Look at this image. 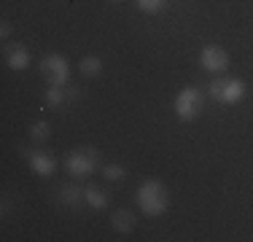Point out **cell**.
Instances as JSON below:
<instances>
[{
	"mask_svg": "<svg viewBox=\"0 0 253 242\" xmlns=\"http://www.w3.org/2000/svg\"><path fill=\"white\" fill-rule=\"evenodd\" d=\"M135 5L143 11V14L154 16V14H162V11L170 5V0H135Z\"/></svg>",
	"mask_w": 253,
	"mask_h": 242,
	"instance_id": "9a60e30c",
	"label": "cell"
},
{
	"mask_svg": "<svg viewBox=\"0 0 253 242\" xmlns=\"http://www.w3.org/2000/svg\"><path fill=\"white\" fill-rule=\"evenodd\" d=\"M76 97H78L76 86H49L46 94H43V100H46L49 108H68Z\"/></svg>",
	"mask_w": 253,
	"mask_h": 242,
	"instance_id": "9c48e42d",
	"label": "cell"
},
{
	"mask_svg": "<svg viewBox=\"0 0 253 242\" xmlns=\"http://www.w3.org/2000/svg\"><path fill=\"white\" fill-rule=\"evenodd\" d=\"M200 65L208 73H226L229 68V51L221 46H205L200 51Z\"/></svg>",
	"mask_w": 253,
	"mask_h": 242,
	"instance_id": "52a82bcc",
	"label": "cell"
},
{
	"mask_svg": "<svg viewBox=\"0 0 253 242\" xmlns=\"http://www.w3.org/2000/svg\"><path fill=\"white\" fill-rule=\"evenodd\" d=\"M8 35H11V24H8V19H3V24H0V38H8Z\"/></svg>",
	"mask_w": 253,
	"mask_h": 242,
	"instance_id": "e0dca14e",
	"label": "cell"
},
{
	"mask_svg": "<svg viewBox=\"0 0 253 242\" xmlns=\"http://www.w3.org/2000/svg\"><path fill=\"white\" fill-rule=\"evenodd\" d=\"M41 76L49 86H68L70 78V65L62 54H46L41 59Z\"/></svg>",
	"mask_w": 253,
	"mask_h": 242,
	"instance_id": "5b68a950",
	"label": "cell"
},
{
	"mask_svg": "<svg viewBox=\"0 0 253 242\" xmlns=\"http://www.w3.org/2000/svg\"><path fill=\"white\" fill-rule=\"evenodd\" d=\"M111 226L116 229L119 234H129V232H135L137 221H135V215H132L129 210H116V213L111 215Z\"/></svg>",
	"mask_w": 253,
	"mask_h": 242,
	"instance_id": "8fae6325",
	"label": "cell"
},
{
	"mask_svg": "<svg viewBox=\"0 0 253 242\" xmlns=\"http://www.w3.org/2000/svg\"><path fill=\"white\" fill-rule=\"evenodd\" d=\"M22 156L27 159L30 169H33L38 178H51V175L57 172V156L43 154V151H30V148H22Z\"/></svg>",
	"mask_w": 253,
	"mask_h": 242,
	"instance_id": "8992f818",
	"label": "cell"
},
{
	"mask_svg": "<svg viewBox=\"0 0 253 242\" xmlns=\"http://www.w3.org/2000/svg\"><path fill=\"white\" fill-rule=\"evenodd\" d=\"M49 137H51V126L46 124V121H33V124H30V140L46 143Z\"/></svg>",
	"mask_w": 253,
	"mask_h": 242,
	"instance_id": "5bb4252c",
	"label": "cell"
},
{
	"mask_svg": "<svg viewBox=\"0 0 253 242\" xmlns=\"http://www.w3.org/2000/svg\"><path fill=\"white\" fill-rule=\"evenodd\" d=\"M135 199H137V207H140L148 218H159L167 207H170V191H167V186L156 178L143 180L140 189L135 194Z\"/></svg>",
	"mask_w": 253,
	"mask_h": 242,
	"instance_id": "6da1fadb",
	"label": "cell"
},
{
	"mask_svg": "<svg viewBox=\"0 0 253 242\" xmlns=\"http://www.w3.org/2000/svg\"><path fill=\"white\" fill-rule=\"evenodd\" d=\"M108 3H113V5H116V3H122V0H108Z\"/></svg>",
	"mask_w": 253,
	"mask_h": 242,
	"instance_id": "ac0fdd59",
	"label": "cell"
},
{
	"mask_svg": "<svg viewBox=\"0 0 253 242\" xmlns=\"http://www.w3.org/2000/svg\"><path fill=\"white\" fill-rule=\"evenodd\" d=\"M57 202L62 204V207L68 210H78L81 204H86V199H84V189L78 183H65L57 189Z\"/></svg>",
	"mask_w": 253,
	"mask_h": 242,
	"instance_id": "ba28073f",
	"label": "cell"
},
{
	"mask_svg": "<svg viewBox=\"0 0 253 242\" xmlns=\"http://www.w3.org/2000/svg\"><path fill=\"white\" fill-rule=\"evenodd\" d=\"M175 116L178 121H183V124H189V121H197L202 116L205 111V92H200L197 86H186L180 89L178 97H175Z\"/></svg>",
	"mask_w": 253,
	"mask_h": 242,
	"instance_id": "277c9868",
	"label": "cell"
},
{
	"mask_svg": "<svg viewBox=\"0 0 253 242\" xmlns=\"http://www.w3.org/2000/svg\"><path fill=\"white\" fill-rule=\"evenodd\" d=\"M208 94H210V100L218 102V105H237L245 97V83H243V78L221 76V78H215V81H210Z\"/></svg>",
	"mask_w": 253,
	"mask_h": 242,
	"instance_id": "3957f363",
	"label": "cell"
},
{
	"mask_svg": "<svg viewBox=\"0 0 253 242\" xmlns=\"http://www.w3.org/2000/svg\"><path fill=\"white\" fill-rule=\"evenodd\" d=\"M5 62H8V68L11 70H27V65H30V51L25 46H8L5 48Z\"/></svg>",
	"mask_w": 253,
	"mask_h": 242,
	"instance_id": "30bf717a",
	"label": "cell"
},
{
	"mask_svg": "<svg viewBox=\"0 0 253 242\" xmlns=\"http://www.w3.org/2000/svg\"><path fill=\"white\" fill-rule=\"evenodd\" d=\"M78 70L86 78H97L102 73V59L97 54H86V57H81V62H78Z\"/></svg>",
	"mask_w": 253,
	"mask_h": 242,
	"instance_id": "4fadbf2b",
	"label": "cell"
},
{
	"mask_svg": "<svg viewBox=\"0 0 253 242\" xmlns=\"http://www.w3.org/2000/svg\"><path fill=\"white\" fill-rule=\"evenodd\" d=\"M84 199H86V204L92 210H105L108 207V191H102L100 186L89 183L86 189H84Z\"/></svg>",
	"mask_w": 253,
	"mask_h": 242,
	"instance_id": "7c38bea8",
	"label": "cell"
},
{
	"mask_svg": "<svg viewBox=\"0 0 253 242\" xmlns=\"http://www.w3.org/2000/svg\"><path fill=\"white\" fill-rule=\"evenodd\" d=\"M65 169L70 172V178L81 180L89 178L100 169V151L94 145H81V148H73L68 156H65Z\"/></svg>",
	"mask_w": 253,
	"mask_h": 242,
	"instance_id": "7a4b0ae2",
	"label": "cell"
},
{
	"mask_svg": "<svg viewBox=\"0 0 253 242\" xmlns=\"http://www.w3.org/2000/svg\"><path fill=\"white\" fill-rule=\"evenodd\" d=\"M102 178L116 183V180H124L126 178V169L122 164H102Z\"/></svg>",
	"mask_w": 253,
	"mask_h": 242,
	"instance_id": "2e32d148",
	"label": "cell"
}]
</instances>
